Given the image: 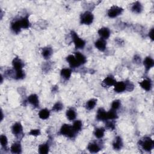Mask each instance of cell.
<instances>
[{
	"mask_svg": "<svg viewBox=\"0 0 154 154\" xmlns=\"http://www.w3.org/2000/svg\"><path fill=\"white\" fill-rule=\"evenodd\" d=\"M28 101L35 107H38L39 105L38 96L36 94H32L28 98Z\"/></svg>",
	"mask_w": 154,
	"mask_h": 154,
	"instance_id": "obj_16",
	"label": "cell"
},
{
	"mask_svg": "<svg viewBox=\"0 0 154 154\" xmlns=\"http://www.w3.org/2000/svg\"><path fill=\"white\" fill-rule=\"evenodd\" d=\"M30 26V22L28 19V16H26L18 20H15L12 22L11 29L15 33H18L21 32V28L27 29Z\"/></svg>",
	"mask_w": 154,
	"mask_h": 154,
	"instance_id": "obj_1",
	"label": "cell"
},
{
	"mask_svg": "<svg viewBox=\"0 0 154 154\" xmlns=\"http://www.w3.org/2000/svg\"><path fill=\"white\" fill-rule=\"evenodd\" d=\"M149 36L151 38L152 41H153V28H152L151 32L149 33Z\"/></svg>",
	"mask_w": 154,
	"mask_h": 154,
	"instance_id": "obj_39",
	"label": "cell"
},
{
	"mask_svg": "<svg viewBox=\"0 0 154 154\" xmlns=\"http://www.w3.org/2000/svg\"><path fill=\"white\" fill-rule=\"evenodd\" d=\"M60 133L67 137L72 138L75 136L76 133L75 131L72 126L68 124H65L61 126Z\"/></svg>",
	"mask_w": 154,
	"mask_h": 154,
	"instance_id": "obj_2",
	"label": "cell"
},
{
	"mask_svg": "<svg viewBox=\"0 0 154 154\" xmlns=\"http://www.w3.org/2000/svg\"><path fill=\"white\" fill-rule=\"evenodd\" d=\"M11 152L13 153H21L22 152L21 145L19 142H15L11 146Z\"/></svg>",
	"mask_w": 154,
	"mask_h": 154,
	"instance_id": "obj_20",
	"label": "cell"
},
{
	"mask_svg": "<svg viewBox=\"0 0 154 154\" xmlns=\"http://www.w3.org/2000/svg\"><path fill=\"white\" fill-rule=\"evenodd\" d=\"M105 133V129L103 128H96L95 131V136L98 138H101L104 137Z\"/></svg>",
	"mask_w": 154,
	"mask_h": 154,
	"instance_id": "obj_30",
	"label": "cell"
},
{
	"mask_svg": "<svg viewBox=\"0 0 154 154\" xmlns=\"http://www.w3.org/2000/svg\"><path fill=\"white\" fill-rule=\"evenodd\" d=\"M66 60L67 61V62L69 63V65H70V66L72 68H76L80 66V65L78 62V61L76 60L75 57L72 55H69L67 57Z\"/></svg>",
	"mask_w": 154,
	"mask_h": 154,
	"instance_id": "obj_12",
	"label": "cell"
},
{
	"mask_svg": "<svg viewBox=\"0 0 154 154\" xmlns=\"http://www.w3.org/2000/svg\"><path fill=\"white\" fill-rule=\"evenodd\" d=\"M105 125H106V127L108 129H109L114 130L115 129V124H114V123L113 121L107 122Z\"/></svg>",
	"mask_w": 154,
	"mask_h": 154,
	"instance_id": "obj_36",
	"label": "cell"
},
{
	"mask_svg": "<svg viewBox=\"0 0 154 154\" xmlns=\"http://www.w3.org/2000/svg\"><path fill=\"white\" fill-rule=\"evenodd\" d=\"M49 146L48 144H42L38 147V152L41 154H47L49 152Z\"/></svg>",
	"mask_w": 154,
	"mask_h": 154,
	"instance_id": "obj_28",
	"label": "cell"
},
{
	"mask_svg": "<svg viewBox=\"0 0 154 154\" xmlns=\"http://www.w3.org/2000/svg\"><path fill=\"white\" fill-rule=\"evenodd\" d=\"M123 10H124L121 7L117 6H113L108 11V15L110 18H114L122 14Z\"/></svg>",
	"mask_w": 154,
	"mask_h": 154,
	"instance_id": "obj_6",
	"label": "cell"
},
{
	"mask_svg": "<svg viewBox=\"0 0 154 154\" xmlns=\"http://www.w3.org/2000/svg\"><path fill=\"white\" fill-rule=\"evenodd\" d=\"M66 116L67 118L69 120H74L76 116V114L75 111L73 109H69L66 111Z\"/></svg>",
	"mask_w": 154,
	"mask_h": 154,
	"instance_id": "obj_27",
	"label": "cell"
},
{
	"mask_svg": "<svg viewBox=\"0 0 154 154\" xmlns=\"http://www.w3.org/2000/svg\"><path fill=\"white\" fill-rule=\"evenodd\" d=\"M29 134L33 136H38L41 134V131L40 129H32L29 133Z\"/></svg>",
	"mask_w": 154,
	"mask_h": 154,
	"instance_id": "obj_37",
	"label": "cell"
},
{
	"mask_svg": "<svg viewBox=\"0 0 154 154\" xmlns=\"http://www.w3.org/2000/svg\"><path fill=\"white\" fill-rule=\"evenodd\" d=\"M141 87L146 91H150L152 88V82L150 79H144L139 82Z\"/></svg>",
	"mask_w": 154,
	"mask_h": 154,
	"instance_id": "obj_14",
	"label": "cell"
},
{
	"mask_svg": "<svg viewBox=\"0 0 154 154\" xmlns=\"http://www.w3.org/2000/svg\"><path fill=\"white\" fill-rule=\"evenodd\" d=\"M116 83V81L114 79V77L111 75L108 76L102 81V85L104 87H110L111 86H114V84Z\"/></svg>",
	"mask_w": 154,
	"mask_h": 154,
	"instance_id": "obj_7",
	"label": "cell"
},
{
	"mask_svg": "<svg viewBox=\"0 0 154 154\" xmlns=\"http://www.w3.org/2000/svg\"><path fill=\"white\" fill-rule=\"evenodd\" d=\"M94 16L93 14L90 12H86L81 16V24L90 25L94 21Z\"/></svg>",
	"mask_w": 154,
	"mask_h": 154,
	"instance_id": "obj_5",
	"label": "cell"
},
{
	"mask_svg": "<svg viewBox=\"0 0 154 154\" xmlns=\"http://www.w3.org/2000/svg\"><path fill=\"white\" fill-rule=\"evenodd\" d=\"M131 9L134 13H140L142 12V11L143 10V6L140 2L136 1L133 4Z\"/></svg>",
	"mask_w": 154,
	"mask_h": 154,
	"instance_id": "obj_22",
	"label": "cell"
},
{
	"mask_svg": "<svg viewBox=\"0 0 154 154\" xmlns=\"http://www.w3.org/2000/svg\"><path fill=\"white\" fill-rule=\"evenodd\" d=\"M120 105H121L120 102V101H119V100H116V101H114L111 104L112 109H113L114 110H118L120 107Z\"/></svg>",
	"mask_w": 154,
	"mask_h": 154,
	"instance_id": "obj_35",
	"label": "cell"
},
{
	"mask_svg": "<svg viewBox=\"0 0 154 154\" xmlns=\"http://www.w3.org/2000/svg\"><path fill=\"white\" fill-rule=\"evenodd\" d=\"M42 56L45 59L49 58L52 54V50L50 47H45L42 50Z\"/></svg>",
	"mask_w": 154,
	"mask_h": 154,
	"instance_id": "obj_24",
	"label": "cell"
},
{
	"mask_svg": "<svg viewBox=\"0 0 154 154\" xmlns=\"http://www.w3.org/2000/svg\"><path fill=\"white\" fill-rule=\"evenodd\" d=\"M24 76H25V74L23 71L16 72V74H15V76H14L15 79H16V80L23 79L24 78Z\"/></svg>",
	"mask_w": 154,
	"mask_h": 154,
	"instance_id": "obj_34",
	"label": "cell"
},
{
	"mask_svg": "<svg viewBox=\"0 0 154 154\" xmlns=\"http://www.w3.org/2000/svg\"><path fill=\"white\" fill-rule=\"evenodd\" d=\"M75 58L80 65L85 64L87 61L86 57L79 52H75Z\"/></svg>",
	"mask_w": 154,
	"mask_h": 154,
	"instance_id": "obj_21",
	"label": "cell"
},
{
	"mask_svg": "<svg viewBox=\"0 0 154 154\" xmlns=\"http://www.w3.org/2000/svg\"><path fill=\"white\" fill-rule=\"evenodd\" d=\"M96 118H97V119L100 121L107 120V112L103 109L101 108V109H99L98 111Z\"/></svg>",
	"mask_w": 154,
	"mask_h": 154,
	"instance_id": "obj_18",
	"label": "cell"
},
{
	"mask_svg": "<svg viewBox=\"0 0 154 154\" xmlns=\"http://www.w3.org/2000/svg\"><path fill=\"white\" fill-rule=\"evenodd\" d=\"M22 129H23L22 126L19 122L14 124L12 128L13 134L16 136H19L22 134Z\"/></svg>",
	"mask_w": 154,
	"mask_h": 154,
	"instance_id": "obj_9",
	"label": "cell"
},
{
	"mask_svg": "<svg viewBox=\"0 0 154 154\" xmlns=\"http://www.w3.org/2000/svg\"><path fill=\"white\" fill-rule=\"evenodd\" d=\"M72 127L76 133H78L82 128V122L81 120H76L74 123Z\"/></svg>",
	"mask_w": 154,
	"mask_h": 154,
	"instance_id": "obj_31",
	"label": "cell"
},
{
	"mask_svg": "<svg viewBox=\"0 0 154 154\" xmlns=\"http://www.w3.org/2000/svg\"><path fill=\"white\" fill-rule=\"evenodd\" d=\"M95 47L97 49L100 50L101 51H105L106 48V42L103 38H100V39L98 40L95 43Z\"/></svg>",
	"mask_w": 154,
	"mask_h": 154,
	"instance_id": "obj_15",
	"label": "cell"
},
{
	"mask_svg": "<svg viewBox=\"0 0 154 154\" xmlns=\"http://www.w3.org/2000/svg\"><path fill=\"white\" fill-rule=\"evenodd\" d=\"M63 105L60 102H57L52 107V110L54 111H59L63 109Z\"/></svg>",
	"mask_w": 154,
	"mask_h": 154,
	"instance_id": "obj_32",
	"label": "cell"
},
{
	"mask_svg": "<svg viewBox=\"0 0 154 154\" xmlns=\"http://www.w3.org/2000/svg\"><path fill=\"white\" fill-rule=\"evenodd\" d=\"M97 103V99H91L86 103V108L88 110H91L94 109L96 104Z\"/></svg>",
	"mask_w": 154,
	"mask_h": 154,
	"instance_id": "obj_26",
	"label": "cell"
},
{
	"mask_svg": "<svg viewBox=\"0 0 154 154\" xmlns=\"http://www.w3.org/2000/svg\"><path fill=\"white\" fill-rule=\"evenodd\" d=\"M98 34L100 36H101L103 38V39H104V40L107 39V38L110 37V31L108 28L103 27V28H101L99 30Z\"/></svg>",
	"mask_w": 154,
	"mask_h": 154,
	"instance_id": "obj_11",
	"label": "cell"
},
{
	"mask_svg": "<svg viewBox=\"0 0 154 154\" xmlns=\"http://www.w3.org/2000/svg\"><path fill=\"white\" fill-rule=\"evenodd\" d=\"M12 65L16 72L22 71V67L24 65H23V63L21 60L18 57H16L13 59Z\"/></svg>",
	"mask_w": 154,
	"mask_h": 154,
	"instance_id": "obj_8",
	"label": "cell"
},
{
	"mask_svg": "<svg viewBox=\"0 0 154 154\" xmlns=\"http://www.w3.org/2000/svg\"><path fill=\"white\" fill-rule=\"evenodd\" d=\"M139 143L142 149L146 152L151 151L153 148V142L150 137H148L142 138Z\"/></svg>",
	"mask_w": 154,
	"mask_h": 154,
	"instance_id": "obj_3",
	"label": "cell"
},
{
	"mask_svg": "<svg viewBox=\"0 0 154 154\" xmlns=\"http://www.w3.org/2000/svg\"><path fill=\"white\" fill-rule=\"evenodd\" d=\"M113 146L115 150H120L122 149L123 146V142L120 137L118 136L115 138L113 143Z\"/></svg>",
	"mask_w": 154,
	"mask_h": 154,
	"instance_id": "obj_17",
	"label": "cell"
},
{
	"mask_svg": "<svg viewBox=\"0 0 154 154\" xmlns=\"http://www.w3.org/2000/svg\"><path fill=\"white\" fill-rule=\"evenodd\" d=\"M125 84H126V87L127 90L131 91L134 89V85L130 81L125 82Z\"/></svg>",
	"mask_w": 154,
	"mask_h": 154,
	"instance_id": "obj_38",
	"label": "cell"
},
{
	"mask_svg": "<svg viewBox=\"0 0 154 154\" xmlns=\"http://www.w3.org/2000/svg\"><path fill=\"white\" fill-rule=\"evenodd\" d=\"M50 115V112L47 109H42L38 113V116L43 120H45L49 118Z\"/></svg>",
	"mask_w": 154,
	"mask_h": 154,
	"instance_id": "obj_25",
	"label": "cell"
},
{
	"mask_svg": "<svg viewBox=\"0 0 154 154\" xmlns=\"http://www.w3.org/2000/svg\"><path fill=\"white\" fill-rule=\"evenodd\" d=\"M71 74H72V71L71 69H69L65 68L61 71V75L65 80H69L70 78Z\"/></svg>",
	"mask_w": 154,
	"mask_h": 154,
	"instance_id": "obj_23",
	"label": "cell"
},
{
	"mask_svg": "<svg viewBox=\"0 0 154 154\" xmlns=\"http://www.w3.org/2000/svg\"><path fill=\"white\" fill-rule=\"evenodd\" d=\"M87 149L91 153H97L101 150L99 146L96 143H89L87 146Z\"/></svg>",
	"mask_w": 154,
	"mask_h": 154,
	"instance_id": "obj_19",
	"label": "cell"
},
{
	"mask_svg": "<svg viewBox=\"0 0 154 154\" xmlns=\"http://www.w3.org/2000/svg\"><path fill=\"white\" fill-rule=\"evenodd\" d=\"M114 90L116 92H117V93H121V92L124 91L126 90L125 82L123 81L116 82L114 84Z\"/></svg>",
	"mask_w": 154,
	"mask_h": 154,
	"instance_id": "obj_10",
	"label": "cell"
},
{
	"mask_svg": "<svg viewBox=\"0 0 154 154\" xmlns=\"http://www.w3.org/2000/svg\"><path fill=\"white\" fill-rule=\"evenodd\" d=\"M71 36L72 37V39L74 41V43L76 49H83L84 46L86 45V42L84 41H83L82 38H81L77 34L74 32V31L71 32Z\"/></svg>",
	"mask_w": 154,
	"mask_h": 154,
	"instance_id": "obj_4",
	"label": "cell"
},
{
	"mask_svg": "<svg viewBox=\"0 0 154 154\" xmlns=\"http://www.w3.org/2000/svg\"><path fill=\"white\" fill-rule=\"evenodd\" d=\"M143 64L145 66L146 72H148L154 66V61L151 57H147L144 59Z\"/></svg>",
	"mask_w": 154,
	"mask_h": 154,
	"instance_id": "obj_13",
	"label": "cell"
},
{
	"mask_svg": "<svg viewBox=\"0 0 154 154\" xmlns=\"http://www.w3.org/2000/svg\"><path fill=\"white\" fill-rule=\"evenodd\" d=\"M107 120H114L118 118V114L116 110L111 109L109 112H107Z\"/></svg>",
	"mask_w": 154,
	"mask_h": 154,
	"instance_id": "obj_29",
	"label": "cell"
},
{
	"mask_svg": "<svg viewBox=\"0 0 154 154\" xmlns=\"http://www.w3.org/2000/svg\"><path fill=\"white\" fill-rule=\"evenodd\" d=\"M0 142H1V144L2 146V147L3 148L6 147L7 143H8V141H7V138L6 135H1V137H0Z\"/></svg>",
	"mask_w": 154,
	"mask_h": 154,
	"instance_id": "obj_33",
	"label": "cell"
}]
</instances>
